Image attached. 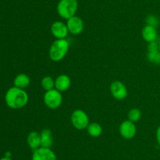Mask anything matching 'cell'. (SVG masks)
<instances>
[{
	"label": "cell",
	"instance_id": "19",
	"mask_svg": "<svg viewBox=\"0 0 160 160\" xmlns=\"http://www.w3.org/2000/svg\"><path fill=\"white\" fill-rule=\"evenodd\" d=\"M128 120L133 122H136L140 120L142 118V111L138 108H132L129 111L128 115Z\"/></svg>",
	"mask_w": 160,
	"mask_h": 160
},
{
	"label": "cell",
	"instance_id": "10",
	"mask_svg": "<svg viewBox=\"0 0 160 160\" xmlns=\"http://www.w3.org/2000/svg\"><path fill=\"white\" fill-rule=\"evenodd\" d=\"M51 32L56 39H63L68 35V28L67 24L62 21H55L51 26Z\"/></svg>",
	"mask_w": 160,
	"mask_h": 160
},
{
	"label": "cell",
	"instance_id": "23",
	"mask_svg": "<svg viewBox=\"0 0 160 160\" xmlns=\"http://www.w3.org/2000/svg\"><path fill=\"white\" fill-rule=\"evenodd\" d=\"M5 156L9 157V158H11V152H6V154H5Z\"/></svg>",
	"mask_w": 160,
	"mask_h": 160
},
{
	"label": "cell",
	"instance_id": "5",
	"mask_svg": "<svg viewBox=\"0 0 160 160\" xmlns=\"http://www.w3.org/2000/svg\"><path fill=\"white\" fill-rule=\"evenodd\" d=\"M71 123L77 130H82L87 129L89 125L88 115L84 111L81 109H77L73 111L70 117Z\"/></svg>",
	"mask_w": 160,
	"mask_h": 160
},
{
	"label": "cell",
	"instance_id": "12",
	"mask_svg": "<svg viewBox=\"0 0 160 160\" xmlns=\"http://www.w3.org/2000/svg\"><path fill=\"white\" fill-rule=\"evenodd\" d=\"M70 84H71V80L70 77L62 74L59 75L55 80V89L59 90V92H63L70 88Z\"/></svg>",
	"mask_w": 160,
	"mask_h": 160
},
{
	"label": "cell",
	"instance_id": "11",
	"mask_svg": "<svg viewBox=\"0 0 160 160\" xmlns=\"http://www.w3.org/2000/svg\"><path fill=\"white\" fill-rule=\"evenodd\" d=\"M147 58H148V61L152 63V64H160V51L159 49V43H157L156 41L148 43Z\"/></svg>",
	"mask_w": 160,
	"mask_h": 160
},
{
	"label": "cell",
	"instance_id": "3",
	"mask_svg": "<svg viewBox=\"0 0 160 160\" xmlns=\"http://www.w3.org/2000/svg\"><path fill=\"white\" fill-rule=\"evenodd\" d=\"M78 9V0H59L56 6V10L59 17L66 20L75 16Z\"/></svg>",
	"mask_w": 160,
	"mask_h": 160
},
{
	"label": "cell",
	"instance_id": "18",
	"mask_svg": "<svg viewBox=\"0 0 160 160\" xmlns=\"http://www.w3.org/2000/svg\"><path fill=\"white\" fill-rule=\"evenodd\" d=\"M41 85L45 91L51 90L55 89V80L51 76H45L42 79Z\"/></svg>",
	"mask_w": 160,
	"mask_h": 160
},
{
	"label": "cell",
	"instance_id": "4",
	"mask_svg": "<svg viewBox=\"0 0 160 160\" xmlns=\"http://www.w3.org/2000/svg\"><path fill=\"white\" fill-rule=\"evenodd\" d=\"M43 100L47 108H50V109H56L62 104V93L56 89L48 90L44 94Z\"/></svg>",
	"mask_w": 160,
	"mask_h": 160
},
{
	"label": "cell",
	"instance_id": "1",
	"mask_svg": "<svg viewBox=\"0 0 160 160\" xmlns=\"http://www.w3.org/2000/svg\"><path fill=\"white\" fill-rule=\"evenodd\" d=\"M28 94L23 89L16 86L9 88L5 94V101L6 105L12 109H20L28 103Z\"/></svg>",
	"mask_w": 160,
	"mask_h": 160
},
{
	"label": "cell",
	"instance_id": "22",
	"mask_svg": "<svg viewBox=\"0 0 160 160\" xmlns=\"http://www.w3.org/2000/svg\"><path fill=\"white\" fill-rule=\"evenodd\" d=\"M0 160H12V159L11 158H9V157L4 156V157H3V158H0Z\"/></svg>",
	"mask_w": 160,
	"mask_h": 160
},
{
	"label": "cell",
	"instance_id": "15",
	"mask_svg": "<svg viewBox=\"0 0 160 160\" xmlns=\"http://www.w3.org/2000/svg\"><path fill=\"white\" fill-rule=\"evenodd\" d=\"M31 83V78L28 75L24 73H20L15 77L13 80L14 86L20 89H26Z\"/></svg>",
	"mask_w": 160,
	"mask_h": 160
},
{
	"label": "cell",
	"instance_id": "14",
	"mask_svg": "<svg viewBox=\"0 0 160 160\" xmlns=\"http://www.w3.org/2000/svg\"><path fill=\"white\" fill-rule=\"evenodd\" d=\"M28 146L33 151L42 147V141H41V134L37 131H32L28 134L27 139Z\"/></svg>",
	"mask_w": 160,
	"mask_h": 160
},
{
	"label": "cell",
	"instance_id": "9",
	"mask_svg": "<svg viewBox=\"0 0 160 160\" xmlns=\"http://www.w3.org/2000/svg\"><path fill=\"white\" fill-rule=\"evenodd\" d=\"M67 26L69 32L73 35L81 34L84 31V28L82 19L76 15L67 20Z\"/></svg>",
	"mask_w": 160,
	"mask_h": 160
},
{
	"label": "cell",
	"instance_id": "13",
	"mask_svg": "<svg viewBox=\"0 0 160 160\" xmlns=\"http://www.w3.org/2000/svg\"><path fill=\"white\" fill-rule=\"evenodd\" d=\"M142 35L144 40L146 41L147 42H155L157 38V30L155 27L151 26V25L146 24L143 28L142 31Z\"/></svg>",
	"mask_w": 160,
	"mask_h": 160
},
{
	"label": "cell",
	"instance_id": "16",
	"mask_svg": "<svg viewBox=\"0 0 160 160\" xmlns=\"http://www.w3.org/2000/svg\"><path fill=\"white\" fill-rule=\"evenodd\" d=\"M41 141H42V147H51L53 143L52 133L49 129H44L40 133Z\"/></svg>",
	"mask_w": 160,
	"mask_h": 160
},
{
	"label": "cell",
	"instance_id": "7",
	"mask_svg": "<svg viewBox=\"0 0 160 160\" xmlns=\"http://www.w3.org/2000/svg\"><path fill=\"white\" fill-rule=\"evenodd\" d=\"M110 92L112 97L119 100H124L128 97V89L123 83L114 81L110 85Z\"/></svg>",
	"mask_w": 160,
	"mask_h": 160
},
{
	"label": "cell",
	"instance_id": "24",
	"mask_svg": "<svg viewBox=\"0 0 160 160\" xmlns=\"http://www.w3.org/2000/svg\"><path fill=\"white\" fill-rule=\"evenodd\" d=\"M159 51H160V42H159Z\"/></svg>",
	"mask_w": 160,
	"mask_h": 160
},
{
	"label": "cell",
	"instance_id": "2",
	"mask_svg": "<svg viewBox=\"0 0 160 160\" xmlns=\"http://www.w3.org/2000/svg\"><path fill=\"white\" fill-rule=\"evenodd\" d=\"M70 44L66 39H56L49 48V57L55 62L62 61L68 53Z\"/></svg>",
	"mask_w": 160,
	"mask_h": 160
},
{
	"label": "cell",
	"instance_id": "21",
	"mask_svg": "<svg viewBox=\"0 0 160 160\" xmlns=\"http://www.w3.org/2000/svg\"><path fill=\"white\" fill-rule=\"evenodd\" d=\"M156 141H157V143L159 144V145L160 146V125L159 127H158L157 130H156Z\"/></svg>",
	"mask_w": 160,
	"mask_h": 160
},
{
	"label": "cell",
	"instance_id": "8",
	"mask_svg": "<svg viewBox=\"0 0 160 160\" xmlns=\"http://www.w3.org/2000/svg\"><path fill=\"white\" fill-rule=\"evenodd\" d=\"M56 155L49 147H40L33 151L31 160H56Z\"/></svg>",
	"mask_w": 160,
	"mask_h": 160
},
{
	"label": "cell",
	"instance_id": "17",
	"mask_svg": "<svg viewBox=\"0 0 160 160\" xmlns=\"http://www.w3.org/2000/svg\"><path fill=\"white\" fill-rule=\"evenodd\" d=\"M87 131L91 136L98 137L102 133V127L98 122H91L88 125Z\"/></svg>",
	"mask_w": 160,
	"mask_h": 160
},
{
	"label": "cell",
	"instance_id": "6",
	"mask_svg": "<svg viewBox=\"0 0 160 160\" xmlns=\"http://www.w3.org/2000/svg\"><path fill=\"white\" fill-rule=\"evenodd\" d=\"M119 131L120 135L125 139H132L137 133V127L134 122L130 120H125L120 125Z\"/></svg>",
	"mask_w": 160,
	"mask_h": 160
},
{
	"label": "cell",
	"instance_id": "20",
	"mask_svg": "<svg viewBox=\"0 0 160 160\" xmlns=\"http://www.w3.org/2000/svg\"><path fill=\"white\" fill-rule=\"evenodd\" d=\"M146 23L147 24L151 25V26L155 27V28H157L159 24V21L157 17H156L155 15H149L147 17Z\"/></svg>",
	"mask_w": 160,
	"mask_h": 160
}]
</instances>
